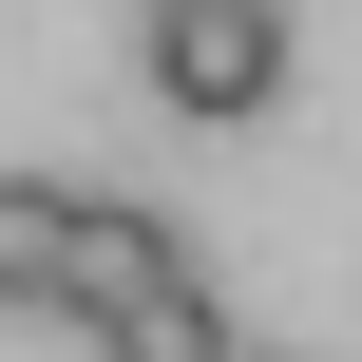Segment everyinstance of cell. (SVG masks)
I'll use <instances>...</instances> for the list:
<instances>
[{
	"mask_svg": "<svg viewBox=\"0 0 362 362\" xmlns=\"http://www.w3.org/2000/svg\"><path fill=\"white\" fill-rule=\"evenodd\" d=\"M134 19H153V95L191 134H248L286 95V0H134Z\"/></svg>",
	"mask_w": 362,
	"mask_h": 362,
	"instance_id": "obj_1",
	"label": "cell"
},
{
	"mask_svg": "<svg viewBox=\"0 0 362 362\" xmlns=\"http://www.w3.org/2000/svg\"><path fill=\"white\" fill-rule=\"evenodd\" d=\"M76 229H95V191L0 172V305H19V325H76Z\"/></svg>",
	"mask_w": 362,
	"mask_h": 362,
	"instance_id": "obj_2",
	"label": "cell"
},
{
	"mask_svg": "<svg viewBox=\"0 0 362 362\" xmlns=\"http://www.w3.org/2000/svg\"><path fill=\"white\" fill-rule=\"evenodd\" d=\"M95 344H115V362H248V344H229V305H210V267H191V248H172V267H153V286H134V305H115Z\"/></svg>",
	"mask_w": 362,
	"mask_h": 362,
	"instance_id": "obj_3",
	"label": "cell"
},
{
	"mask_svg": "<svg viewBox=\"0 0 362 362\" xmlns=\"http://www.w3.org/2000/svg\"><path fill=\"white\" fill-rule=\"evenodd\" d=\"M153 267H172V229H153V210H115V191H95V229H76V325H115V305H134V286H153Z\"/></svg>",
	"mask_w": 362,
	"mask_h": 362,
	"instance_id": "obj_4",
	"label": "cell"
}]
</instances>
